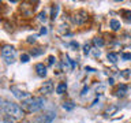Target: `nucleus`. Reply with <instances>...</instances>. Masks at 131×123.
Masks as SVG:
<instances>
[{"mask_svg":"<svg viewBox=\"0 0 131 123\" xmlns=\"http://www.w3.org/2000/svg\"><path fill=\"white\" fill-rule=\"evenodd\" d=\"M122 14H123V15H126V16H124V18H126V20H127L128 23H131V11L123 10V11H122Z\"/></svg>","mask_w":131,"mask_h":123,"instance_id":"nucleus-18","label":"nucleus"},{"mask_svg":"<svg viewBox=\"0 0 131 123\" xmlns=\"http://www.w3.org/2000/svg\"><path fill=\"white\" fill-rule=\"evenodd\" d=\"M27 43H29V44H31V43H36V37H33V36L27 37Z\"/></svg>","mask_w":131,"mask_h":123,"instance_id":"nucleus-25","label":"nucleus"},{"mask_svg":"<svg viewBox=\"0 0 131 123\" xmlns=\"http://www.w3.org/2000/svg\"><path fill=\"white\" fill-rule=\"evenodd\" d=\"M2 109L6 115L11 116L15 120H22L25 116V111L22 109V107L15 104V102H12V101L2 100Z\"/></svg>","mask_w":131,"mask_h":123,"instance_id":"nucleus-1","label":"nucleus"},{"mask_svg":"<svg viewBox=\"0 0 131 123\" xmlns=\"http://www.w3.org/2000/svg\"><path fill=\"white\" fill-rule=\"evenodd\" d=\"M63 108L66 111H72L74 108H75V104H74L72 101H64L63 102Z\"/></svg>","mask_w":131,"mask_h":123,"instance_id":"nucleus-15","label":"nucleus"},{"mask_svg":"<svg viewBox=\"0 0 131 123\" xmlns=\"http://www.w3.org/2000/svg\"><path fill=\"white\" fill-rule=\"evenodd\" d=\"M44 104H45V100L42 97H30V98H27V100L22 101L20 107H22V109L25 112L33 114V112L40 111L44 107Z\"/></svg>","mask_w":131,"mask_h":123,"instance_id":"nucleus-2","label":"nucleus"},{"mask_svg":"<svg viewBox=\"0 0 131 123\" xmlns=\"http://www.w3.org/2000/svg\"><path fill=\"white\" fill-rule=\"evenodd\" d=\"M55 118H56V112L49 111V112L44 114V115H40L38 118H36L34 119V123H51Z\"/></svg>","mask_w":131,"mask_h":123,"instance_id":"nucleus-6","label":"nucleus"},{"mask_svg":"<svg viewBox=\"0 0 131 123\" xmlns=\"http://www.w3.org/2000/svg\"><path fill=\"white\" fill-rule=\"evenodd\" d=\"M126 92H127V86H126L124 84H122V85L116 89V96H117V97H123V96H126Z\"/></svg>","mask_w":131,"mask_h":123,"instance_id":"nucleus-11","label":"nucleus"},{"mask_svg":"<svg viewBox=\"0 0 131 123\" xmlns=\"http://www.w3.org/2000/svg\"><path fill=\"white\" fill-rule=\"evenodd\" d=\"M93 44L96 45V47H98V48H101V47H104V40L101 38V37H94L93 38Z\"/></svg>","mask_w":131,"mask_h":123,"instance_id":"nucleus-16","label":"nucleus"},{"mask_svg":"<svg viewBox=\"0 0 131 123\" xmlns=\"http://www.w3.org/2000/svg\"><path fill=\"white\" fill-rule=\"evenodd\" d=\"M53 89H55L53 82L52 81H47V82H44L42 86L40 88V93L42 94V96H48V94L53 93Z\"/></svg>","mask_w":131,"mask_h":123,"instance_id":"nucleus-7","label":"nucleus"},{"mask_svg":"<svg viewBox=\"0 0 131 123\" xmlns=\"http://www.w3.org/2000/svg\"><path fill=\"white\" fill-rule=\"evenodd\" d=\"M83 53H85V55H89V53H90V45L89 44L83 45Z\"/></svg>","mask_w":131,"mask_h":123,"instance_id":"nucleus-23","label":"nucleus"},{"mask_svg":"<svg viewBox=\"0 0 131 123\" xmlns=\"http://www.w3.org/2000/svg\"><path fill=\"white\" fill-rule=\"evenodd\" d=\"M122 59L126 60V61L131 60V53H128V52H123V53H122Z\"/></svg>","mask_w":131,"mask_h":123,"instance_id":"nucleus-20","label":"nucleus"},{"mask_svg":"<svg viewBox=\"0 0 131 123\" xmlns=\"http://www.w3.org/2000/svg\"><path fill=\"white\" fill-rule=\"evenodd\" d=\"M3 123H14V120H12L11 116H8V115L4 114V116H3Z\"/></svg>","mask_w":131,"mask_h":123,"instance_id":"nucleus-21","label":"nucleus"},{"mask_svg":"<svg viewBox=\"0 0 131 123\" xmlns=\"http://www.w3.org/2000/svg\"><path fill=\"white\" fill-rule=\"evenodd\" d=\"M117 109H119V107H117V105H109L108 108L104 111V116H105V118L112 116L113 114H116V112H117Z\"/></svg>","mask_w":131,"mask_h":123,"instance_id":"nucleus-9","label":"nucleus"},{"mask_svg":"<svg viewBox=\"0 0 131 123\" xmlns=\"http://www.w3.org/2000/svg\"><path fill=\"white\" fill-rule=\"evenodd\" d=\"M55 61H56V57H55V56L51 55V56L48 57V64H49V66H53V63H55Z\"/></svg>","mask_w":131,"mask_h":123,"instance_id":"nucleus-24","label":"nucleus"},{"mask_svg":"<svg viewBox=\"0 0 131 123\" xmlns=\"http://www.w3.org/2000/svg\"><path fill=\"white\" fill-rule=\"evenodd\" d=\"M88 92H89V88H88V86H85V88L82 89V92H81V94H82V96H85V94L88 93Z\"/></svg>","mask_w":131,"mask_h":123,"instance_id":"nucleus-26","label":"nucleus"},{"mask_svg":"<svg viewBox=\"0 0 131 123\" xmlns=\"http://www.w3.org/2000/svg\"><path fill=\"white\" fill-rule=\"evenodd\" d=\"M70 45H71L72 48H75V49H78V47H79V45H78V43H75V41H71V43H70Z\"/></svg>","mask_w":131,"mask_h":123,"instance_id":"nucleus-27","label":"nucleus"},{"mask_svg":"<svg viewBox=\"0 0 131 123\" xmlns=\"http://www.w3.org/2000/svg\"><path fill=\"white\" fill-rule=\"evenodd\" d=\"M109 26H111V29H112L113 32H117L119 29H120V22H119L117 19H111Z\"/></svg>","mask_w":131,"mask_h":123,"instance_id":"nucleus-12","label":"nucleus"},{"mask_svg":"<svg viewBox=\"0 0 131 123\" xmlns=\"http://www.w3.org/2000/svg\"><path fill=\"white\" fill-rule=\"evenodd\" d=\"M106 57H108V60L111 61V63H116L117 59H119V55L115 52H109L108 55H106Z\"/></svg>","mask_w":131,"mask_h":123,"instance_id":"nucleus-14","label":"nucleus"},{"mask_svg":"<svg viewBox=\"0 0 131 123\" xmlns=\"http://www.w3.org/2000/svg\"><path fill=\"white\" fill-rule=\"evenodd\" d=\"M66 89H67V84H66V82H60V84L56 86V93L57 94H63L66 92Z\"/></svg>","mask_w":131,"mask_h":123,"instance_id":"nucleus-13","label":"nucleus"},{"mask_svg":"<svg viewBox=\"0 0 131 123\" xmlns=\"http://www.w3.org/2000/svg\"><path fill=\"white\" fill-rule=\"evenodd\" d=\"M11 93L14 94V97H16L18 100H27V98H30V93L26 92V90H22L19 88H16V86H11Z\"/></svg>","mask_w":131,"mask_h":123,"instance_id":"nucleus-5","label":"nucleus"},{"mask_svg":"<svg viewBox=\"0 0 131 123\" xmlns=\"http://www.w3.org/2000/svg\"><path fill=\"white\" fill-rule=\"evenodd\" d=\"M47 12H45V11H42V12H40V14H38V20H40V22H47Z\"/></svg>","mask_w":131,"mask_h":123,"instance_id":"nucleus-19","label":"nucleus"},{"mask_svg":"<svg viewBox=\"0 0 131 123\" xmlns=\"http://www.w3.org/2000/svg\"><path fill=\"white\" fill-rule=\"evenodd\" d=\"M59 10H60L59 4H53V6H52V8H51V19H52V20H55V19L57 18Z\"/></svg>","mask_w":131,"mask_h":123,"instance_id":"nucleus-10","label":"nucleus"},{"mask_svg":"<svg viewBox=\"0 0 131 123\" xmlns=\"http://www.w3.org/2000/svg\"><path fill=\"white\" fill-rule=\"evenodd\" d=\"M29 59H30V55H27V53H23V55L20 56V61H22V63H27Z\"/></svg>","mask_w":131,"mask_h":123,"instance_id":"nucleus-22","label":"nucleus"},{"mask_svg":"<svg viewBox=\"0 0 131 123\" xmlns=\"http://www.w3.org/2000/svg\"><path fill=\"white\" fill-rule=\"evenodd\" d=\"M36 73H37L38 77L44 78L45 75H47V66H44L42 63H37L36 64Z\"/></svg>","mask_w":131,"mask_h":123,"instance_id":"nucleus-8","label":"nucleus"},{"mask_svg":"<svg viewBox=\"0 0 131 123\" xmlns=\"http://www.w3.org/2000/svg\"><path fill=\"white\" fill-rule=\"evenodd\" d=\"M47 27H41V30H40V36H42V34H47Z\"/></svg>","mask_w":131,"mask_h":123,"instance_id":"nucleus-28","label":"nucleus"},{"mask_svg":"<svg viewBox=\"0 0 131 123\" xmlns=\"http://www.w3.org/2000/svg\"><path fill=\"white\" fill-rule=\"evenodd\" d=\"M42 52H44L42 49H40V48H34V49H31V51H30V55H31V56H40Z\"/></svg>","mask_w":131,"mask_h":123,"instance_id":"nucleus-17","label":"nucleus"},{"mask_svg":"<svg viewBox=\"0 0 131 123\" xmlns=\"http://www.w3.org/2000/svg\"><path fill=\"white\" fill-rule=\"evenodd\" d=\"M15 56H16V49L12 47V45H3V48H2V57H3V60L6 61L7 64L14 63Z\"/></svg>","mask_w":131,"mask_h":123,"instance_id":"nucleus-3","label":"nucleus"},{"mask_svg":"<svg viewBox=\"0 0 131 123\" xmlns=\"http://www.w3.org/2000/svg\"><path fill=\"white\" fill-rule=\"evenodd\" d=\"M85 70H86V71H88V73H94V71H96V70H94V68H92V67H88V66H86V67H85Z\"/></svg>","mask_w":131,"mask_h":123,"instance_id":"nucleus-29","label":"nucleus"},{"mask_svg":"<svg viewBox=\"0 0 131 123\" xmlns=\"http://www.w3.org/2000/svg\"><path fill=\"white\" fill-rule=\"evenodd\" d=\"M88 19H89V14H88V12H86L85 10L77 11L75 14L71 16L72 23L77 25V26H82V25H85L86 22H88Z\"/></svg>","mask_w":131,"mask_h":123,"instance_id":"nucleus-4","label":"nucleus"}]
</instances>
